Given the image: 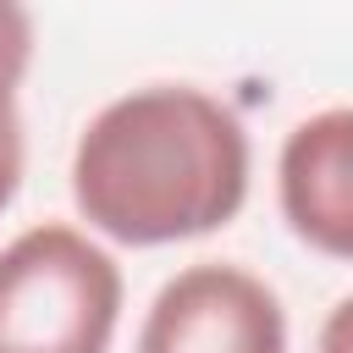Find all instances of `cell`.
I'll use <instances>...</instances> for the list:
<instances>
[{"mask_svg": "<svg viewBox=\"0 0 353 353\" xmlns=\"http://www.w3.org/2000/svg\"><path fill=\"white\" fill-rule=\"evenodd\" d=\"M66 176L94 237L165 248L237 221L254 182V143L221 94L199 83H143L83 121Z\"/></svg>", "mask_w": 353, "mask_h": 353, "instance_id": "cell-1", "label": "cell"}, {"mask_svg": "<svg viewBox=\"0 0 353 353\" xmlns=\"http://www.w3.org/2000/svg\"><path fill=\"white\" fill-rule=\"evenodd\" d=\"M121 303V265L88 226L39 221L0 248V353H110Z\"/></svg>", "mask_w": 353, "mask_h": 353, "instance_id": "cell-2", "label": "cell"}, {"mask_svg": "<svg viewBox=\"0 0 353 353\" xmlns=\"http://www.w3.org/2000/svg\"><path fill=\"white\" fill-rule=\"evenodd\" d=\"M132 353H287V309L248 265L199 259L160 281Z\"/></svg>", "mask_w": 353, "mask_h": 353, "instance_id": "cell-3", "label": "cell"}, {"mask_svg": "<svg viewBox=\"0 0 353 353\" xmlns=\"http://www.w3.org/2000/svg\"><path fill=\"white\" fill-rule=\"evenodd\" d=\"M276 204L298 243L353 265V105L309 110L276 149Z\"/></svg>", "mask_w": 353, "mask_h": 353, "instance_id": "cell-4", "label": "cell"}, {"mask_svg": "<svg viewBox=\"0 0 353 353\" xmlns=\"http://www.w3.org/2000/svg\"><path fill=\"white\" fill-rule=\"evenodd\" d=\"M22 171H28L22 105H17V88L0 83V215L11 210V199H17V188H22Z\"/></svg>", "mask_w": 353, "mask_h": 353, "instance_id": "cell-5", "label": "cell"}, {"mask_svg": "<svg viewBox=\"0 0 353 353\" xmlns=\"http://www.w3.org/2000/svg\"><path fill=\"white\" fill-rule=\"evenodd\" d=\"M33 17L22 11V6H11V0H0V83H22L28 77V66H33Z\"/></svg>", "mask_w": 353, "mask_h": 353, "instance_id": "cell-6", "label": "cell"}, {"mask_svg": "<svg viewBox=\"0 0 353 353\" xmlns=\"http://www.w3.org/2000/svg\"><path fill=\"white\" fill-rule=\"evenodd\" d=\"M314 353H353V292L331 303V314L320 320V336H314Z\"/></svg>", "mask_w": 353, "mask_h": 353, "instance_id": "cell-7", "label": "cell"}]
</instances>
